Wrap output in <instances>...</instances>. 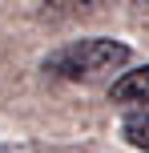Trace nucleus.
I'll return each instance as SVG.
<instances>
[{
    "label": "nucleus",
    "mask_w": 149,
    "mask_h": 153,
    "mask_svg": "<svg viewBox=\"0 0 149 153\" xmlns=\"http://www.w3.org/2000/svg\"><path fill=\"white\" fill-rule=\"evenodd\" d=\"M121 65H129V45H121L113 36L73 40V45L44 56V73L61 76V81H93L101 73H117Z\"/></svg>",
    "instance_id": "1"
},
{
    "label": "nucleus",
    "mask_w": 149,
    "mask_h": 153,
    "mask_svg": "<svg viewBox=\"0 0 149 153\" xmlns=\"http://www.w3.org/2000/svg\"><path fill=\"white\" fill-rule=\"evenodd\" d=\"M109 101L121 105V109H149V65L117 76L113 89H109Z\"/></svg>",
    "instance_id": "2"
},
{
    "label": "nucleus",
    "mask_w": 149,
    "mask_h": 153,
    "mask_svg": "<svg viewBox=\"0 0 149 153\" xmlns=\"http://www.w3.org/2000/svg\"><path fill=\"white\" fill-rule=\"evenodd\" d=\"M121 133H125V141H133L137 149L149 153V109H129L125 125H121Z\"/></svg>",
    "instance_id": "3"
},
{
    "label": "nucleus",
    "mask_w": 149,
    "mask_h": 153,
    "mask_svg": "<svg viewBox=\"0 0 149 153\" xmlns=\"http://www.w3.org/2000/svg\"><path fill=\"white\" fill-rule=\"evenodd\" d=\"M133 4H141V8H149V0H133Z\"/></svg>",
    "instance_id": "4"
}]
</instances>
